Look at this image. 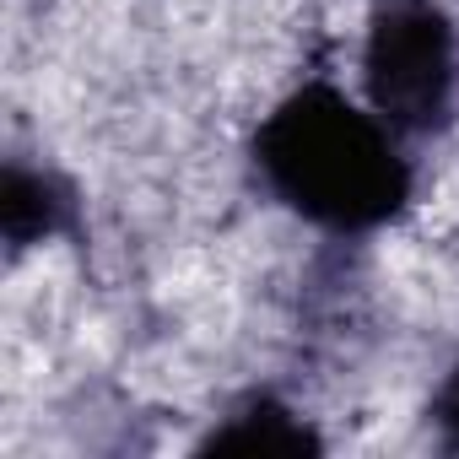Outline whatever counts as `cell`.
<instances>
[{
  "label": "cell",
  "mask_w": 459,
  "mask_h": 459,
  "mask_svg": "<svg viewBox=\"0 0 459 459\" xmlns=\"http://www.w3.org/2000/svg\"><path fill=\"white\" fill-rule=\"evenodd\" d=\"M427 421H432L437 443H443L448 454H459V357H454V362H448V373L437 378L432 405H427Z\"/></svg>",
  "instance_id": "cell-5"
},
{
  "label": "cell",
  "mask_w": 459,
  "mask_h": 459,
  "mask_svg": "<svg viewBox=\"0 0 459 459\" xmlns=\"http://www.w3.org/2000/svg\"><path fill=\"white\" fill-rule=\"evenodd\" d=\"M249 168L281 211L330 238L384 233L416 200L405 135L330 76H308L265 108L249 135Z\"/></svg>",
  "instance_id": "cell-1"
},
{
  "label": "cell",
  "mask_w": 459,
  "mask_h": 459,
  "mask_svg": "<svg viewBox=\"0 0 459 459\" xmlns=\"http://www.w3.org/2000/svg\"><path fill=\"white\" fill-rule=\"evenodd\" d=\"M195 454H325V437L276 389H249L200 432Z\"/></svg>",
  "instance_id": "cell-4"
},
{
  "label": "cell",
  "mask_w": 459,
  "mask_h": 459,
  "mask_svg": "<svg viewBox=\"0 0 459 459\" xmlns=\"http://www.w3.org/2000/svg\"><path fill=\"white\" fill-rule=\"evenodd\" d=\"M76 221H82V205L65 173H55L49 162L6 157V168H0V238H6L12 255L71 238Z\"/></svg>",
  "instance_id": "cell-3"
},
{
  "label": "cell",
  "mask_w": 459,
  "mask_h": 459,
  "mask_svg": "<svg viewBox=\"0 0 459 459\" xmlns=\"http://www.w3.org/2000/svg\"><path fill=\"white\" fill-rule=\"evenodd\" d=\"M362 98L405 141L459 114V22L443 0H373L362 22Z\"/></svg>",
  "instance_id": "cell-2"
}]
</instances>
